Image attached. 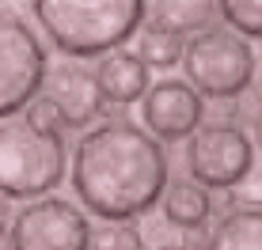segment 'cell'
I'll return each instance as SVG.
<instances>
[{
    "label": "cell",
    "instance_id": "obj_5",
    "mask_svg": "<svg viewBox=\"0 0 262 250\" xmlns=\"http://www.w3.org/2000/svg\"><path fill=\"white\" fill-rule=\"evenodd\" d=\"M46 46L27 19L0 12V121L27 110L46 80Z\"/></svg>",
    "mask_w": 262,
    "mask_h": 250
},
{
    "label": "cell",
    "instance_id": "obj_15",
    "mask_svg": "<svg viewBox=\"0 0 262 250\" xmlns=\"http://www.w3.org/2000/svg\"><path fill=\"white\" fill-rule=\"evenodd\" d=\"M216 12L224 15L228 31L243 38H262V0H216Z\"/></svg>",
    "mask_w": 262,
    "mask_h": 250
},
{
    "label": "cell",
    "instance_id": "obj_14",
    "mask_svg": "<svg viewBox=\"0 0 262 250\" xmlns=\"http://www.w3.org/2000/svg\"><path fill=\"white\" fill-rule=\"evenodd\" d=\"M137 46H141L137 57L148 68H171V65H179V57H183V38L171 34V31H160V27H152V23L141 31Z\"/></svg>",
    "mask_w": 262,
    "mask_h": 250
},
{
    "label": "cell",
    "instance_id": "obj_18",
    "mask_svg": "<svg viewBox=\"0 0 262 250\" xmlns=\"http://www.w3.org/2000/svg\"><path fill=\"white\" fill-rule=\"evenodd\" d=\"M27 121H31V125H38V129H53V133H57V110H53V106L46 103V99H34L31 106H27Z\"/></svg>",
    "mask_w": 262,
    "mask_h": 250
},
{
    "label": "cell",
    "instance_id": "obj_12",
    "mask_svg": "<svg viewBox=\"0 0 262 250\" xmlns=\"http://www.w3.org/2000/svg\"><path fill=\"white\" fill-rule=\"evenodd\" d=\"M148 23L171 34H198L213 23L216 15V0H144Z\"/></svg>",
    "mask_w": 262,
    "mask_h": 250
},
{
    "label": "cell",
    "instance_id": "obj_19",
    "mask_svg": "<svg viewBox=\"0 0 262 250\" xmlns=\"http://www.w3.org/2000/svg\"><path fill=\"white\" fill-rule=\"evenodd\" d=\"M247 140H251V144H258L262 148V106H258V110H255V118H251V125H247Z\"/></svg>",
    "mask_w": 262,
    "mask_h": 250
},
{
    "label": "cell",
    "instance_id": "obj_4",
    "mask_svg": "<svg viewBox=\"0 0 262 250\" xmlns=\"http://www.w3.org/2000/svg\"><path fill=\"white\" fill-rule=\"evenodd\" d=\"M186 84L209 99H236L255 80V49L228 27H205L183 46Z\"/></svg>",
    "mask_w": 262,
    "mask_h": 250
},
{
    "label": "cell",
    "instance_id": "obj_10",
    "mask_svg": "<svg viewBox=\"0 0 262 250\" xmlns=\"http://www.w3.org/2000/svg\"><path fill=\"white\" fill-rule=\"evenodd\" d=\"M95 84L103 91L106 103H137L144 91H148V65L137 57V53H125V49H111L99 57L95 68Z\"/></svg>",
    "mask_w": 262,
    "mask_h": 250
},
{
    "label": "cell",
    "instance_id": "obj_13",
    "mask_svg": "<svg viewBox=\"0 0 262 250\" xmlns=\"http://www.w3.org/2000/svg\"><path fill=\"white\" fill-rule=\"evenodd\" d=\"M209 250H262V209H239L224 212V220H216Z\"/></svg>",
    "mask_w": 262,
    "mask_h": 250
},
{
    "label": "cell",
    "instance_id": "obj_7",
    "mask_svg": "<svg viewBox=\"0 0 262 250\" xmlns=\"http://www.w3.org/2000/svg\"><path fill=\"white\" fill-rule=\"evenodd\" d=\"M12 250H88L92 224L80 205L65 197L27 201L8 224Z\"/></svg>",
    "mask_w": 262,
    "mask_h": 250
},
{
    "label": "cell",
    "instance_id": "obj_11",
    "mask_svg": "<svg viewBox=\"0 0 262 250\" xmlns=\"http://www.w3.org/2000/svg\"><path fill=\"white\" fill-rule=\"evenodd\" d=\"M160 209H164V220L171 228H183V231H194L202 228L205 220H209L213 212V197L205 186H198L194 178H175L164 186V193H160Z\"/></svg>",
    "mask_w": 262,
    "mask_h": 250
},
{
    "label": "cell",
    "instance_id": "obj_8",
    "mask_svg": "<svg viewBox=\"0 0 262 250\" xmlns=\"http://www.w3.org/2000/svg\"><path fill=\"white\" fill-rule=\"evenodd\" d=\"M144 129L156 140H186L205 118V103L186 80H156L141 95Z\"/></svg>",
    "mask_w": 262,
    "mask_h": 250
},
{
    "label": "cell",
    "instance_id": "obj_17",
    "mask_svg": "<svg viewBox=\"0 0 262 250\" xmlns=\"http://www.w3.org/2000/svg\"><path fill=\"white\" fill-rule=\"evenodd\" d=\"M236 190L239 205H247V209H262V156L251 159V171L243 174L239 186H232Z\"/></svg>",
    "mask_w": 262,
    "mask_h": 250
},
{
    "label": "cell",
    "instance_id": "obj_1",
    "mask_svg": "<svg viewBox=\"0 0 262 250\" xmlns=\"http://www.w3.org/2000/svg\"><path fill=\"white\" fill-rule=\"evenodd\" d=\"M72 190L99 220H133L160 205L167 186L164 144L137 121H103L76 140Z\"/></svg>",
    "mask_w": 262,
    "mask_h": 250
},
{
    "label": "cell",
    "instance_id": "obj_20",
    "mask_svg": "<svg viewBox=\"0 0 262 250\" xmlns=\"http://www.w3.org/2000/svg\"><path fill=\"white\" fill-rule=\"evenodd\" d=\"M8 224H12V212H8V201L0 197V239H4V231H8Z\"/></svg>",
    "mask_w": 262,
    "mask_h": 250
},
{
    "label": "cell",
    "instance_id": "obj_6",
    "mask_svg": "<svg viewBox=\"0 0 262 250\" xmlns=\"http://www.w3.org/2000/svg\"><path fill=\"white\" fill-rule=\"evenodd\" d=\"M186 144V167H190L194 182L205 190H232L243 182L255 159V144L247 140V129L236 121H209L198 125Z\"/></svg>",
    "mask_w": 262,
    "mask_h": 250
},
{
    "label": "cell",
    "instance_id": "obj_2",
    "mask_svg": "<svg viewBox=\"0 0 262 250\" xmlns=\"http://www.w3.org/2000/svg\"><path fill=\"white\" fill-rule=\"evenodd\" d=\"M34 19L72 61L103 57L141 31L144 0H34Z\"/></svg>",
    "mask_w": 262,
    "mask_h": 250
},
{
    "label": "cell",
    "instance_id": "obj_3",
    "mask_svg": "<svg viewBox=\"0 0 262 250\" xmlns=\"http://www.w3.org/2000/svg\"><path fill=\"white\" fill-rule=\"evenodd\" d=\"M69 174V148L61 133L38 129L27 118L0 121V197L38 201L50 197Z\"/></svg>",
    "mask_w": 262,
    "mask_h": 250
},
{
    "label": "cell",
    "instance_id": "obj_21",
    "mask_svg": "<svg viewBox=\"0 0 262 250\" xmlns=\"http://www.w3.org/2000/svg\"><path fill=\"white\" fill-rule=\"evenodd\" d=\"M156 250H186V246H156Z\"/></svg>",
    "mask_w": 262,
    "mask_h": 250
},
{
    "label": "cell",
    "instance_id": "obj_16",
    "mask_svg": "<svg viewBox=\"0 0 262 250\" xmlns=\"http://www.w3.org/2000/svg\"><path fill=\"white\" fill-rule=\"evenodd\" d=\"M88 250H144L141 231L125 220H114V224L92 228V239H88Z\"/></svg>",
    "mask_w": 262,
    "mask_h": 250
},
{
    "label": "cell",
    "instance_id": "obj_9",
    "mask_svg": "<svg viewBox=\"0 0 262 250\" xmlns=\"http://www.w3.org/2000/svg\"><path fill=\"white\" fill-rule=\"evenodd\" d=\"M42 99H46L57 118L72 125V129H84L92 125L99 114H103V91L95 84V68L80 65V61H61L57 68H46V80H42Z\"/></svg>",
    "mask_w": 262,
    "mask_h": 250
}]
</instances>
